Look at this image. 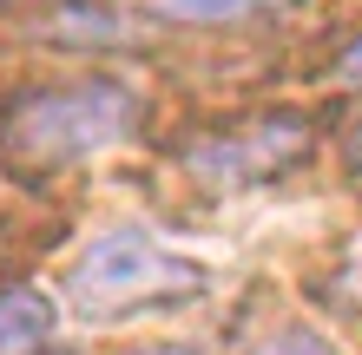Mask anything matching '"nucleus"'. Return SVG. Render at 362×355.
<instances>
[{
	"mask_svg": "<svg viewBox=\"0 0 362 355\" xmlns=\"http://www.w3.org/2000/svg\"><path fill=\"white\" fill-rule=\"evenodd\" d=\"M139 132V92L119 79H73L33 86L0 106V172L40 184L66 164H86Z\"/></svg>",
	"mask_w": 362,
	"mask_h": 355,
	"instance_id": "obj_1",
	"label": "nucleus"
},
{
	"mask_svg": "<svg viewBox=\"0 0 362 355\" xmlns=\"http://www.w3.org/2000/svg\"><path fill=\"white\" fill-rule=\"evenodd\" d=\"M204 283H211L204 263L165 250L145 231H112L66 270V303L86 323H125V316H145V309H172V303L204 296Z\"/></svg>",
	"mask_w": 362,
	"mask_h": 355,
	"instance_id": "obj_2",
	"label": "nucleus"
},
{
	"mask_svg": "<svg viewBox=\"0 0 362 355\" xmlns=\"http://www.w3.org/2000/svg\"><path fill=\"white\" fill-rule=\"evenodd\" d=\"M310 152H316V125L303 112H250L185 138L178 164L204 191H250V184H276L284 172L310 164Z\"/></svg>",
	"mask_w": 362,
	"mask_h": 355,
	"instance_id": "obj_3",
	"label": "nucleus"
},
{
	"mask_svg": "<svg viewBox=\"0 0 362 355\" xmlns=\"http://www.w3.org/2000/svg\"><path fill=\"white\" fill-rule=\"evenodd\" d=\"M53 336V303L27 283L0 289V355H47Z\"/></svg>",
	"mask_w": 362,
	"mask_h": 355,
	"instance_id": "obj_4",
	"label": "nucleus"
},
{
	"mask_svg": "<svg viewBox=\"0 0 362 355\" xmlns=\"http://www.w3.org/2000/svg\"><path fill=\"white\" fill-rule=\"evenodd\" d=\"M152 20H172V27H224V20H250V13H276L290 0H132Z\"/></svg>",
	"mask_w": 362,
	"mask_h": 355,
	"instance_id": "obj_5",
	"label": "nucleus"
},
{
	"mask_svg": "<svg viewBox=\"0 0 362 355\" xmlns=\"http://www.w3.org/2000/svg\"><path fill=\"white\" fill-rule=\"evenodd\" d=\"M323 303H336V309H349V316H362V237H349L343 250H336V263L323 270Z\"/></svg>",
	"mask_w": 362,
	"mask_h": 355,
	"instance_id": "obj_6",
	"label": "nucleus"
},
{
	"mask_svg": "<svg viewBox=\"0 0 362 355\" xmlns=\"http://www.w3.org/2000/svg\"><path fill=\"white\" fill-rule=\"evenodd\" d=\"M257 355H343V349L323 342V336H310V329H284V336H270Z\"/></svg>",
	"mask_w": 362,
	"mask_h": 355,
	"instance_id": "obj_7",
	"label": "nucleus"
},
{
	"mask_svg": "<svg viewBox=\"0 0 362 355\" xmlns=\"http://www.w3.org/2000/svg\"><path fill=\"white\" fill-rule=\"evenodd\" d=\"M329 79H343V86H356V92H362V40H349V47L329 59Z\"/></svg>",
	"mask_w": 362,
	"mask_h": 355,
	"instance_id": "obj_8",
	"label": "nucleus"
},
{
	"mask_svg": "<svg viewBox=\"0 0 362 355\" xmlns=\"http://www.w3.org/2000/svg\"><path fill=\"white\" fill-rule=\"evenodd\" d=\"M343 158H349V178H362V112H356V125L343 132Z\"/></svg>",
	"mask_w": 362,
	"mask_h": 355,
	"instance_id": "obj_9",
	"label": "nucleus"
},
{
	"mask_svg": "<svg viewBox=\"0 0 362 355\" xmlns=\"http://www.w3.org/2000/svg\"><path fill=\"white\" fill-rule=\"evenodd\" d=\"M145 355H198V349H178V342H165V349H145Z\"/></svg>",
	"mask_w": 362,
	"mask_h": 355,
	"instance_id": "obj_10",
	"label": "nucleus"
}]
</instances>
